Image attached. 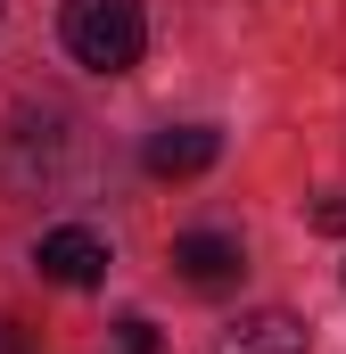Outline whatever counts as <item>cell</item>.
Segmentation results:
<instances>
[{"label": "cell", "mask_w": 346, "mask_h": 354, "mask_svg": "<svg viewBox=\"0 0 346 354\" xmlns=\"http://www.w3.org/2000/svg\"><path fill=\"white\" fill-rule=\"evenodd\" d=\"M58 33H66L75 66H91V75H124V66H140V41H149L140 0H66Z\"/></svg>", "instance_id": "cell-1"}, {"label": "cell", "mask_w": 346, "mask_h": 354, "mask_svg": "<svg viewBox=\"0 0 346 354\" xmlns=\"http://www.w3.org/2000/svg\"><path fill=\"white\" fill-rule=\"evenodd\" d=\"M33 264H42V280H58V288H99L107 280V239L83 231V223H58V231H42Z\"/></svg>", "instance_id": "cell-2"}, {"label": "cell", "mask_w": 346, "mask_h": 354, "mask_svg": "<svg viewBox=\"0 0 346 354\" xmlns=\"http://www.w3.org/2000/svg\"><path fill=\"white\" fill-rule=\"evenodd\" d=\"M173 272H181L190 288H231V280L248 272V256H239L231 231H181V239H173Z\"/></svg>", "instance_id": "cell-3"}, {"label": "cell", "mask_w": 346, "mask_h": 354, "mask_svg": "<svg viewBox=\"0 0 346 354\" xmlns=\"http://www.w3.org/2000/svg\"><path fill=\"white\" fill-rule=\"evenodd\" d=\"M215 354H305V322H297V313H280V305L239 313V322L215 338Z\"/></svg>", "instance_id": "cell-4"}, {"label": "cell", "mask_w": 346, "mask_h": 354, "mask_svg": "<svg viewBox=\"0 0 346 354\" xmlns=\"http://www.w3.org/2000/svg\"><path fill=\"white\" fill-rule=\"evenodd\" d=\"M215 157H223V132H206V124H173V132L149 140V174L157 181H190V174H206Z\"/></svg>", "instance_id": "cell-5"}, {"label": "cell", "mask_w": 346, "mask_h": 354, "mask_svg": "<svg viewBox=\"0 0 346 354\" xmlns=\"http://www.w3.org/2000/svg\"><path fill=\"white\" fill-rule=\"evenodd\" d=\"M116 338H124V354H165V346H157V330H149L140 313H124V322H116Z\"/></svg>", "instance_id": "cell-6"}, {"label": "cell", "mask_w": 346, "mask_h": 354, "mask_svg": "<svg viewBox=\"0 0 346 354\" xmlns=\"http://www.w3.org/2000/svg\"><path fill=\"white\" fill-rule=\"evenodd\" d=\"M305 223H313V231H330V239H338V231H346V198H313V206H305Z\"/></svg>", "instance_id": "cell-7"}]
</instances>
